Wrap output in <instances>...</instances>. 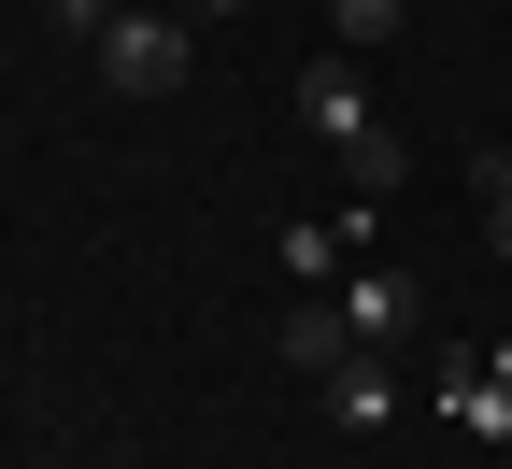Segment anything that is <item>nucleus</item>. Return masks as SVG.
Masks as SVG:
<instances>
[{
	"mask_svg": "<svg viewBox=\"0 0 512 469\" xmlns=\"http://www.w3.org/2000/svg\"><path fill=\"white\" fill-rule=\"evenodd\" d=\"M86 57H100V86H114V100H171V86H185V15L114 0V15L86 29Z\"/></svg>",
	"mask_w": 512,
	"mask_h": 469,
	"instance_id": "f257e3e1",
	"label": "nucleus"
},
{
	"mask_svg": "<svg viewBox=\"0 0 512 469\" xmlns=\"http://www.w3.org/2000/svg\"><path fill=\"white\" fill-rule=\"evenodd\" d=\"M299 128L328 143L342 171L384 143V114H370V72H356V43H328V57H299Z\"/></svg>",
	"mask_w": 512,
	"mask_h": 469,
	"instance_id": "f03ea898",
	"label": "nucleus"
},
{
	"mask_svg": "<svg viewBox=\"0 0 512 469\" xmlns=\"http://www.w3.org/2000/svg\"><path fill=\"white\" fill-rule=\"evenodd\" d=\"M271 256H285V285H299V299H342V271L370 256V214H299Z\"/></svg>",
	"mask_w": 512,
	"mask_h": 469,
	"instance_id": "7ed1b4c3",
	"label": "nucleus"
},
{
	"mask_svg": "<svg viewBox=\"0 0 512 469\" xmlns=\"http://www.w3.org/2000/svg\"><path fill=\"white\" fill-rule=\"evenodd\" d=\"M342 327H356V342H413V327H427V285L384 271V256H356V271H342Z\"/></svg>",
	"mask_w": 512,
	"mask_h": 469,
	"instance_id": "20e7f679",
	"label": "nucleus"
},
{
	"mask_svg": "<svg viewBox=\"0 0 512 469\" xmlns=\"http://www.w3.org/2000/svg\"><path fill=\"white\" fill-rule=\"evenodd\" d=\"M271 356H285L299 384H328V370L356 356V327H342V299H285V327H271Z\"/></svg>",
	"mask_w": 512,
	"mask_h": 469,
	"instance_id": "39448f33",
	"label": "nucleus"
},
{
	"mask_svg": "<svg viewBox=\"0 0 512 469\" xmlns=\"http://www.w3.org/2000/svg\"><path fill=\"white\" fill-rule=\"evenodd\" d=\"M313 398H328L342 427H384V413H399V356H384V342H356V356H342L328 384H313Z\"/></svg>",
	"mask_w": 512,
	"mask_h": 469,
	"instance_id": "423d86ee",
	"label": "nucleus"
},
{
	"mask_svg": "<svg viewBox=\"0 0 512 469\" xmlns=\"http://www.w3.org/2000/svg\"><path fill=\"white\" fill-rule=\"evenodd\" d=\"M441 413H456L470 441H512V384H498V370H456V384H441Z\"/></svg>",
	"mask_w": 512,
	"mask_h": 469,
	"instance_id": "0eeeda50",
	"label": "nucleus"
},
{
	"mask_svg": "<svg viewBox=\"0 0 512 469\" xmlns=\"http://www.w3.org/2000/svg\"><path fill=\"white\" fill-rule=\"evenodd\" d=\"M399 29H413V0H328V43H356V57L399 43Z\"/></svg>",
	"mask_w": 512,
	"mask_h": 469,
	"instance_id": "6e6552de",
	"label": "nucleus"
},
{
	"mask_svg": "<svg viewBox=\"0 0 512 469\" xmlns=\"http://www.w3.org/2000/svg\"><path fill=\"white\" fill-rule=\"evenodd\" d=\"M484 256H512V157H484Z\"/></svg>",
	"mask_w": 512,
	"mask_h": 469,
	"instance_id": "1a4fd4ad",
	"label": "nucleus"
},
{
	"mask_svg": "<svg viewBox=\"0 0 512 469\" xmlns=\"http://www.w3.org/2000/svg\"><path fill=\"white\" fill-rule=\"evenodd\" d=\"M57 15H72V43H86V29H100V15H114V0H57Z\"/></svg>",
	"mask_w": 512,
	"mask_h": 469,
	"instance_id": "9d476101",
	"label": "nucleus"
},
{
	"mask_svg": "<svg viewBox=\"0 0 512 469\" xmlns=\"http://www.w3.org/2000/svg\"><path fill=\"white\" fill-rule=\"evenodd\" d=\"M200 15H242V0H200Z\"/></svg>",
	"mask_w": 512,
	"mask_h": 469,
	"instance_id": "9b49d317",
	"label": "nucleus"
},
{
	"mask_svg": "<svg viewBox=\"0 0 512 469\" xmlns=\"http://www.w3.org/2000/svg\"><path fill=\"white\" fill-rule=\"evenodd\" d=\"M498 157H512V143H498Z\"/></svg>",
	"mask_w": 512,
	"mask_h": 469,
	"instance_id": "f8f14e48",
	"label": "nucleus"
}]
</instances>
